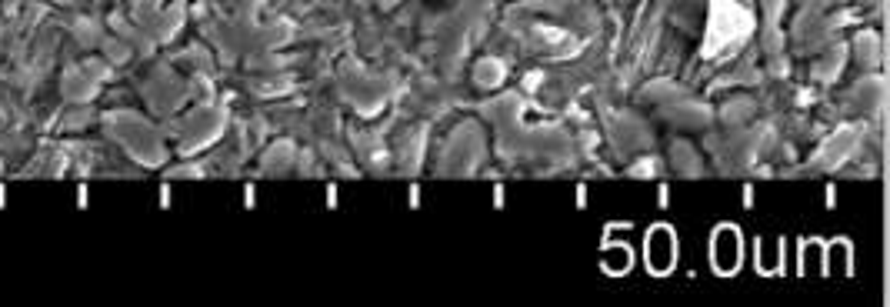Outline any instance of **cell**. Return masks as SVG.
I'll use <instances>...</instances> for the list:
<instances>
[{"instance_id": "cell-1", "label": "cell", "mask_w": 890, "mask_h": 307, "mask_svg": "<svg viewBox=\"0 0 890 307\" xmlns=\"http://www.w3.org/2000/svg\"><path fill=\"white\" fill-rule=\"evenodd\" d=\"M644 257H647V271L654 274H667L670 267L677 264V237L667 224H657L647 231Z\"/></svg>"}, {"instance_id": "cell-2", "label": "cell", "mask_w": 890, "mask_h": 307, "mask_svg": "<svg viewBox=\"0 0 890 307\" xmlns=\"http://www.w3.org/2000/svg\"><path fill=\"white\" fill-rule=\"evenodd\" d=\"M710 261L717 274H734L740 267V231L734 224H720L710 241Z\"/></svg>"}, {"instance_id": "cell-3", "label": "cell", "mask_w": 890, "mask_h": 307, "mask_svg": "<svg viewBox=\"0 0 890 307\" xmlns=\"http://www.w3.org/2000/svg\"><path fill=\"white\" fill-rule=\"evenodd\" d=\"M604 271H610V274H620V271H627L630 267V251L624 244H607L604 247Z\"/></svg>"}]
</instances>
